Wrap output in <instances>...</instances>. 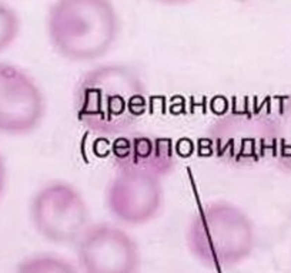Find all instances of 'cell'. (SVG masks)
Returning a JSON list of instances; mask_svg holds the SVG:
<instances>
[{
    "mask_svg": "<svg viewBox=\"0 0 291 273\" xmlns=\"http://www.w3.org/2000/svg\"><path fill=\"white\" fill-rule=\"evenodd\" d=\"M74 113L80 124L102 136H118L134 130L147 113V87L137 70L123 63H105L79 79Z\"/></svg>",
    "mask_w": 291,
    "mask_h": 273,
    "instance_id": "obj_1",
    "label": "cell"
},
{
    "mask_svg": "<svg viewBox=\"0 0 291 273\" xmlns=\"http://www.w3.org/2000/svg\"><path fill=\"white\" fill-rule=\"evenodd\" d=\"M46 30L58 56L89 63L112 50L120 19L112 0H55L47 10Z\"/></svg>",
    "mask_w": 291,
    "mask_h": 273,
    "instance_id": "obj_2",
    "label": "cell"
},
{
    "mask_svg": "<svg viewBox=\"0 0 291 273\" xmlns=\"http://www.w3.org/2000/svg\"><path fill=\"white\" fill-rule=\"evenodd\" d=\"M254 222L229 201H211L191 215L186 229L190 255L209 269H230L244 263L256 249Z\"/></svg>",
    "mask_w": 291,
    "mask_h": 273,
    "instance_id": "obj_3",
    "label": "cell"
},
{
    "mask_svg": "<svg viewBox=\"0 0 291 273\" xmlns=\"http://www.w3.org/2000/svg\"><path fill=\"white\" fill-rule=\"evenodd\" d=\"M29 218L36 233L49 243L76 245L90 227V208L80 189L67 181L42 185L29 204Z\"/></svg>",
    "mask_w": 291,
    "mask_h": 273,
    "instance_id": "obj_4",
    "label": "cell"
},
{
    "mask_svg": "<svg viewBox=\"0 0 291 273\" xmlns=\"http://www.w3.org/2000/svg\"><path fill=\"white\" fill-rule=\"evenodd\" d=\"M213 154L232 165H250L268 155L270 113L256 102H238L207 131Z\"/></svg>",
    "mask_w": 291,
    "mask_h": 273,
    "instance_id": "obj_5",
    "label": "cell"
},
{
    "mask_svg": "<svg viewBox=\"0 0 291 273\" xmlns=\"http://www.w3.org/2000/svg\"><path fill=\"white\" fill-rule=\"evenodd\" d=\"M74 246L80 273H140L141 269L137 240L116 224H90Z\"/></svg>",
    "mask_w": 291,
    "mask_h": 273,
    "instance_id": "obj_6",
    "label": "cell"
},
{
    "mask_svg": "<svg viewBox=\"0 0 291 273\" xmlns=\"http://www.w3.org/2000/svg\"><path fill=\"white\" fill-rule=\"evenodd\" d=\"M47 101L40 84L22 67L0 61V134L23 136L46 117Z\"/></svg>",
    "mask_w": 291,
    "mask_h": 273,
    "instance_id": "obj_7",
    "label": "cell"
},
{
    "mask_svg": "<svg viewBox=\"0 0 291 273\" xmlns=\"http://www.w3.org/2000/svg\"><path fill=\"white\" fill-rule=\"evenodd\" d=\"M164 202L160 178L137 172L116 171L107 183L105 204L123 227H141L156 219Z\"/></svg>",
    "mask_w": 291,
    "mask_h": 273,
    "instance_id": "obj_8",
    "label": "cell"
},
{
    "mask_svg": "<svg viewBox=\"0 0 291 273\" xmlns=\"http://www.w3.org/2000/svg\"><path fill=\"white\" fill-rule=\"evenodd\" d=\"M112 159L116 171L146 174L162 180L175 170L177 155L170 138L130 131L113 139Z\"/></svg>",
    "mask_w": 291,
    "mask_h": 273,
    "instance_id": "obj_9",
    "label": "cell"
},
{
    "mask_svg": "<svg viewBox=\"0 0 291 273\" xmlns=\"http://www.w3.org/2000/svg\"><path fill=\"white\" fill-rule=\"evenodd\" d=\"M268 155L281 170L291 172V95L270 111Z\"/></svg>",
    "mask_w": 291,
    "mask_h": 273,
    "instance_id": "obj_10",
    "label": "cell"
},
{
    "mask_svg": "<svg viewBox=\"0 0 291 273\" xmlns=\"http://www.w3.org/2000/svg\"><path fill=\"white\" fill-rule=\"evenodd\" d=\"M14 273H80V271L69 259L56 253L43 252L24 258L16 266Z\"/></svg>",
    "mask_w": 291,
    "mask_h": 273,
    "instance_id": "obj_11",
    "label": "cell"
},
{
    "mask_svg": "<svg viewBox=\"0 0 291 273\" xmlns=\"http://www.w3.org/2000/svg\"><path fill=\"white\" fill-rule=\"evenodd\" d=\"M22 22L17 11L3 0H0V54L6 51L17 40Z\"/></svg>",
    "mask_w": 291,
    "mask_h": 273,
    "instance_id": "obj_12",
    "label": "cell"
},
{
    "mask_svg": "<svg viewBox=\"0 0 291 273\" xmlns=\"http://www.w3.org/2000/svg\"><path fill=\"white\" fill-rule=\"evenodd\" d=\"M7 180H9V172H7V165L4 157L0 154V199L3 198V195L6 192L7 188Z\"/></svg>",
    "mask_w": 291,
    "mask_h": 273,
    "instance_id": "obj_13",
    "label": "cell"
},
{
    "mask_svg": "<svg viewBox=\"0 0 291 273\" xmlns=\"http://www.w3.org/2000/svg\"><path fill=\"white\" fill-rule=\"evenodd\" d=\"M159 3H163V4H170V6H178V4H186L190 3L193 0H156Z\"/></svg>",
    "mask_w": 291,
    "mask_h": 273,
    "instance_id": "obj_14",
    "label": "cell"
}]
</instances>
